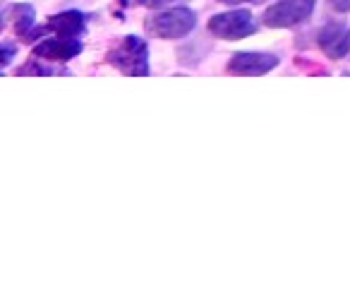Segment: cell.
Masks as SVG:
<instances>
[{"label":"cell","mask_w":350,"mask_h":307,"mask_svg":"<svg viewBox=\"0 0 350 307\" xmlns=\"http://www.w3.org/2000/svg\"><path fill=\"white\" fill-rule=\"evenodd\" d=\"M317 44L329 58L340 60L350 53V29L343 22H329L317 34Z\"/></svg>","instance_id":"obj_5"},{"label":"cell","mask_w":350,"mask_h":307,"mask_svg":"<svg viewBox=\"0 0 350 307\" xmlns=\"http://www.w3.org/2000/svg\"><path fill=\"white\" fill-rule=\"evenodd\" d=\"M209 31L216 39H226V41H240L245 36L254 34L257 25H254V17L247 10H230V12H221L214 15L209 20Z\"/></svg>","instance_id":"obj_4"},{"label":"cell","mask_w":350,"mask_h":307,"mask_svg":"<svg viewBox=\"0 0 350 307\" xmlns=\"http://www.w3.org/2000/svg\"><path fill=\"white\" fill-rule=\"evenodd\" d=\"M331 8L336 12H350V0H331Z\"/></svg>","instance_id":"obj_10"},{"label":"cell","mask_w":350,"mask_h":307,"mask_svg":"<svg viewBox=\"0 0 350 307\" xmlns=\"http://www.w3.org/2000/svg\"><path fill=\"white\" fill-rule=\"evenodd\" d=\"M12 53H15V49H12L10 44H5L3 46V65H8L12 60Z\"/></svg>","instance_id":"obj_12"},{"label":"cell","mask_w":350,"mask_h":307,"mask_svg":"<svg viewBox=\"0 0 350 307\" xmlns=\"http://www.w3.org/2000/svg\"><path fill=\"white\" fill-rule=\"evenodd\" d=\"M137 3L146 8H161V5H165V3H170V0H137Z\"/></svg>","instance_id":"obj_11"},{"label":"cell","mask_w":350,"mask_h":307,"mask_svg":"<svg viewBox=\"0 0 350 307\" xmlns=\"http://www.w3.org/2000/svg\"><path fill=\"white\" fill-rule=\"evenodd\" d=\"M219 3H226V5H240V3H264V0H219Z\"/></svg>","instance_id":"obj_13"},{"label":"cell","mask_w":350,"mask_h":307,"mask_svg":"<svg viewBox=\"0 0 350 307\" xmlns=\"http://www.w3.org/2000/svg\"><path fill=\"white\" fill-rule=\"evenodd\" d=\"M79 53H82V41L55 34L53 39H46L36 46L34 58L51 60V63H68V60L77 58Z\"/></svg>","instance_id":"obj_6"},{"label":"cell","mask_w":350,"mask_h":307,"mask_svg":"<svg viewBox=\"0 0 350 307\" xmlns=\"http://www.w3.org/2000/svg\"><path fill=\"white\" fill-rule=\"evenodd\" d=\"M197 27V15L190 8H173L149 17L146 29L159 39H183Z\"/></svg>","instance_id":"obj_1"},{"label":"cell","mask_w":350,"mask_h":307,"mask_svg":"<svg viewBox=\"0 0 350 307\" xmlns=\"http://www.w3.org/2000/svg\"><path fill=\"white\" fill-rule=\"evenodd\" d=\"M10 10L15 12L17 34L29 36V29L34 27V8H31V5H15V8H10Z\"/></svg>","instance_id":"obj_9"},{"label":"cell","mask_w":350,"mask_h":307,"mask_svg":"<svg viewBox=\"0 0 350 307\" xmlns=\"http://www.w3.org/2000/svg\"><path fill=\"white\" fill-rule=\"evenodd\" d=\"M108 60L130 77L149 75V49L139 36H125L122 44L108 53Z\"/></svg>","instance_id":"obj_2"},{"label":"cell","mask_w":350,"mask_h":307,"mask_svg":"<svg viewBox=\"0 0 350 307\" xmlns=\"http://www.w3.org/2000/svg\"><path fill=\"white\" fill-rule=\"evenodd\" d=\"M278 65V58L271 53H235L228 63V70L240 77H257V75H267Z\"/></svg>","instance_id":"obj_7"},{"label":"cell","mask_w":350,"mask_h":307,"mask_svg":"<svg viewBox=\"0 0 350 307\" xmlns=\"http://www.w3.org/2000/svg\"><path fill=\"white\" fill-rule=\"evenodd\" d=\"M84 27H87V17L77 10H68L53 15L46 25V31H53L58 36H70V39H79L84 34Z\"/></svg>","instance_id":"obj_8"},{"label":"cell","mask_w":350,"mask_h":307,"mask_svg":"<svg viewBox=\"0 0 350 307\" xmlns=\"http://www.w3.org/2000/svg\"><path fill=\"white\" fill-rule=\"evenodd\" d=\"M317 0H278L264 12V25L271 29H288L310 20Z\"/></svg>","instance_id":"obj_3"}]
</instances>
